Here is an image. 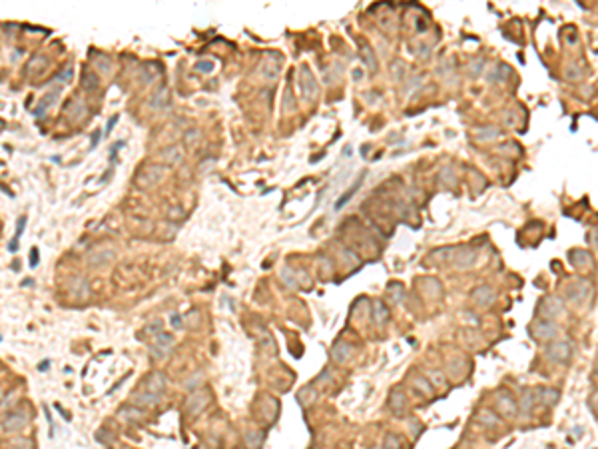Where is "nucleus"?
Listing matches in <instances>:
<instances>
[{
  "mask_svg": "<svg viewBox=\"0 0 598 449\" xmlns=\"http://www.w3.org/2000/svg\"><path fill=\"white\" fill-rule=\"evenodd\" d=\"M28 421H30V411H28V409L26 408L12 409V411H8L6 417L2 419L0 429H2L4 433H18V431H22V429L28 425Z\"/></svg>",
  "mask_w": 598,
  "mask_h": 449,
  "instance_id": "obj_1",
  "label": "nucleus"
},
{
  "mask_svg": "<svg viewBox=\"0 0 598 449\" xmlns=\"http://www.w3.org/2000/svg\"><path fill=\"white\" fill-rule=\"evenodd\" d=\"M114 258H116V252H114L112 245L100 244V245H94L88 252L86 262H88L90 268H102V266H108L110 262H114Z\"/></svg>",
  "mask_w": 598,
  "mask_h": 449,
  "instance_id": "obj_2",
  "label": "nucleus"
},
{
  "mask_svg": "<svg viewBox=\"0 0 598 449\" xmlns=\"http://www.w3.org/2000/svg\"><path fill=\"white\" fill-rule=\"evenodd\" d=\"M164 174H166V168H164V166H159V164H150V166H146V168H142V170L138 172V176H136V184H138L140 188H152V186H156L159 180H161Z\"/></svg>",
  "mask_w": 598,
  "mask_h": 449,
  "instance_id": "obj_3",
  "label": "nucleus"
},
{
  "mask_svg": "<svg viewBox=\"0 0 598 449\" xmlns=\"http://www.w3.org/2000/svg\"><path fill=\"white\" fill-rule=\"evenodd\" d=\"M166 375L161 371H152L148 373L144 379H142V391H148V393H156V395H161L164 389H166Z\"/></svg>",
  "mask_w": 598,
  "mask_h": 449,
  "instance_id": "obj_4",
  "label": "nucleus"
},
{
  "mask_svg": "<svg viewBox=\"0 0 598 449\" xmlns=\"http://www.w3.org/2000/svg\"><path fill=\"white\" fill-rule=\"evenodd\" d=\"M299 76H301V82H299V86H301V94H303L307 100H313L315 94H317V82H315V78H313L311 70H309L307 66H301Z\"/></svg>",
  "mask_w": 598,
  "mask_h": 449,
  "instance_id": "obj_5",
  "label": "nucleus"
},
{
  "mask_svg": "<svg viewBox=\"0 0 598 449\" xmlns=\"http://www.w3.org/2000/svg\"><path fill=\"white\" fill-rule=\"evenodd\" d=\"M64 114L68 116V120L72 124L76 122H82L84 118H86V114H88V108H86V104L84 102H80V100H70L66 106H64Z\"/></svg>",
  "mask_w": 598,
  "mask_h": 449,
  "instance_id": "obj_6",
  "label": "nucleus"
},
{
  "mask_svg": "<svg viewBox=\"0 0 598 449\" xmlns=\"http://www.w3.org/2000/svg\"><path fill=\"white\" fill-rule=\"evenodd\" d=\"M70 293H72V297L74 300H80V302H86L88 297H90V284H88V280L84 278V276H76V278H72V282H70Z\"/></svg>",
  "mask_w": 598,
  "mask_h": 449,
  "instance_id": "obj_7",
  "label": "nucleus"
},
{
  "mask_svg": "<svg viewBox=\"0 0 598 449\" xmlns=\"http://www.w3.org/2000/svg\"><path fill=\"white\" fill-rule=\"evenodd\" d=\"M159 400H161V395H156V393H148V391H136L134 395H132V406H136V408L144 409V408H154V406H158Z\"/></svg>",
  "mask_w": 598,
  "mask_h": 449,
  "instance_id": "obj_8",
  "label": "nucleus"
},
{
  "mask_svg": "<svg viewBox=\"0 0 598 449\" xmlns=\"http://www.w3.org/2000/svg\"><path fill=\"white\" fill-rule=\"evenodd\" d=\"M58 96H60V88H54V90H50L48 94H44V96H42V100L38 102V106L34 108V116H36V118H42V116H44V112L56 104Z\"/></svg>",
  "mask_w": 598,
  "mask_h": 449,
  "instance_id": "obj_9",
  "label": "nucleus"
},
{
  "mask_svg": "<svg viewBox=\"0 0 598 449\" xmlns=\"http://www.w3.org/2000/svg\"><path fill=\"white\" fill-rule=\"evenodd\" d=\"M159 160L164 164H168V166H172V164H178L184 160V148L180 146V144H174V146H168L161 154H159Z\"/></svg>",
  "mask_w": 598,
  "mask_h": 449,
  "instance_id": "obj_10",
  "label": "nucleus"
},
{
  "mask_svg": "<svg viewBox=\"0 0 598 449\" xmlns=\"http://www.w3.org/2000/svg\"><path fill=\"white\" fill-rule=\"evenodd\" d=\"M46 66H48V58L42 54H34L26 64V76H38L46 70Z\"/></svg>",
  "mask_w": 598,
  "mask_h": 449,
  "instance_id": "obj_11",
  "label": "nucleus"
},
{
  "mask_svg": "<svg viewBox=\"0 0 598 449\" xmlns=\"http://www.w3.org/2000/svg\"><path fill=\"white\" fill-rule=\"evenodd\" d=\"M118 417L122 419V421H126V423H136V421H140L142 417H144V409L136 408V406H124V408L118 409Z\"/></svg>",
  "mask_w": 598,
  "mask_h": 449,
  "instance_id": "obj_12",
  "label": "nucleus"
},
{
  "mask_svg": "<svg viewBox=\"0 0 598 449\" xmlns=\"http://www.w3.org/2000/svg\"><path fill=\"white\" fill-rule=\"evenodd\" d=\"M549 356L557 362H566L570 358V345L566 341H557L549 347Z\"/></svg>",
  "mask_w": 598,
  "mask_h": 449,
  "instance_id": "obj_13",
  "label": "nucleus"
},
{
  "mask_svg": "<svg viewBox=\"0 0 598 449\" xmlns=\"http://www.w3.org/2000/svg\"><path fill=\"white\" fill-rule=\"evenodd\" d=\"M205 404H207V395L203 391H196L188 400V411H190V415H198L199 411L205 408Z\"/></svg>",
  "mask_w": 598,
  "mask_h": 449,
  "instance_id": "obj_14",
  "label": "nucleus"
},
{
  "mask_svg": "<svg viewBox=\"0 0 598 449\" xmlns=\"http://www.w3.org/2000/svg\"><path fill=\"white\" fill-rule=\"evenodd\" d=\"M98 86H100L98 74H96L94 70H84V74H82V88H84L86 92H94Z\"/></svg>",
  "mask_w": 598,
  "mask_h": 449,
  "instance_id": "obj_15",
  "label": "nucleus"
},
{
  "mask_svg": "<svg viewBox=\"0 0 598 449\" xmlns=\"http://www.w3.org/2000/svg\"><path fill=\"white\" fill-rule=\"evenodd\" d=\"M92 60H94L96 68H98L102 74H110V70H112V60H110L106 54L96 52V54H92Z\"/></svg>",
  "mask_w": 598,
  "mask_h": 449,
  "instance_id": "obj_16",
  "label": "nucleus"
},
{
  "mask_svg": "<svg viewBox=\"0 0 598 449\" xmlns=\"http://www.w3.org/2000/svg\"><path fill=\"white\" fill-rule=\"evenodd\" d=\"M150 104H152V108H164V106L170 104V92H168L166 86H161V90H158V92L152 96Z\"/></svg>",
  "mask_w": 598,
  "mask_h": 449,
  "instance_id": "obj_17",
  "label": "nucleus"
},
{
  "mask_svg": "<svg viewBox=\"0 0 598 449\" xmlns=\"http://www.w3.org/2000/svg\"><path fill=\"white\" fill-rule=\"evenodd\" d=\"M26 216H20L18 218V228H16V234H14V240H12V244L8 245V250L10 252H14V250H18V240H20V236L24 234V230H26Z\"/></svg>",
  "mask_w": 598,
  "mask_h": 449,
  "instance_id": "obj_18",
  "label": "nucleus"
},
{
  "mask_svg": "<svg viewBox=\"0 0 598 449\" xmlns=\"http://www.w3.org/2000/svg\"><path fill=\"white\" fill-rule=\"evenodd\" d=\"M74 78V68L72 66H68L66 70H60L56 76H52V80H50V84H68V82Z\"/></svg>",
  "mask_w": 598,
  "mask_h": 449,
  "instance_id": "obj_19",
  "label": "nucleus"
},
{
  "mask_svg": "<svg viewBox=\"0 0 598 449\" xmlns=\"http://www.w3.org/2000/svg\"><path fill=\"white\" fill-rule=\"evenodd\" d=\"M154 66H156V64H146V66L142 68V74L146 72V76H142V78L146 80V84H148V82H154L159 76V70L158 68H154Z\"/></svg>",
  "mask_w": 598,
  "mask_h": 449,
  "instance_id": "obj_20",
  "label": "nucleus"
},
{
  "mask_svg": "<svg viewBox=\"0 0 598 449\" xmlns=\"http://www.w3.org/2000/svg\"><path fill=\"white\" fill-rule=\"evenodd\" d=\"M475 297H477V300L480 297V304H484V306H486V304H491V302H493V297H495V295H493V291H491L488 287H480L477 293H475Z\"/></svg>",
  "mask_w": 598,
  "mask_h": 449,
  "instance_id": "obj_21",
  "label": "nucleus"
},
{
  "mask_svg": "<svg viewBox=\"0 0 598 449\" xmlns=\"http://www.w3.org/2000/svg\"><path fill=\"white\" fill-rule=\"evenodd\" d=\"M359 186H361V178H359V180H357V184H355V186H353V188H351V190H347V192H345V196H343V198H341V200H339V202H337V204H335V208H337V210H339V208H341V206L345 204V202H347V200H351V198H353V194H355V190H357Z\"/></svg>",
  "mask_w": 598,
  "mask_h": 449,
  "instance_id": "obj_22",
  "label": "nucleus"
},
{
  "mask_svg": "<svg viewBox=\"0 0 598 449\" xmlns=\"http://www.w3.org/2000/svg\"><path fill=\"white\" fill-rule=\"evenodd\" d=\"M196 70L198 72H211L213 70V62L211 60H199L196 64Z\"/></svg>",
  "mask_w": 598,
  "mask_h": 449,
  "instance_id": "obj_23",
  "label": "nucleus"
},
{
  "mask_svg": "<svg viewBox=\"0 0 598 449\" xmlns=\"http://www.w3.org/2000/svg\"><path fill=\"white\" fill-rule=\"evenodd\" d=\"M38 247H32L30 250V268H36L38 266Z\"/></svg>",
  "mask_w": 598,
  "mask_h": 449,
  "instance_id": "obj_24",
  "label": "nucleus"
},
{
  "mask_svg": "<svg viewBox=\"0 0 598 449\" xmlns=\"http://www.w3.org/2000/svg\"><path fill=\"white\" fill-rule=\"evenodd\" d=\"M122 148H124V142L120 140V142H116V144H114V150L110 152V160H116V154H118Z\"/></svg>",
  "mask_w": 598,
  "mask_h": 449,
  "instance_id": "obj_25",
  "label": "nucleus"
},
{
  "mask_svg": "<svg viewBox=\"0 0 598 449\" xmlns=\"http://www.w3.org/2000/svg\"><path fill=\"white\" fill-rule=\"evenodd\" d=\"M172 326H174V327L182 326V318H180L178 314H172Z\"/></svg>",
  "mask_w": 598,
  "mask_h": 449,
  "instance_id": "obj_26",
  "label": "nucleus"
},
{
  "mask_svg": "<svg viewBox=\"0 0 598 449\" xmlns=\"http://www.w3.org/2000/svg\"><path fill=\"white\" fill-rule=\"evenodd\" d=\"M100 138H102V134H100V132H96V134L92 136V146H90V148H96V146H98V142H100Z\"/></svg>",
  "mask_w": 598,
  "mask_h": 449,
  "instance_id": "obj_27",
  "label": "nucleus"
},
{
  "mask_svg": "<svg viewBox=\"0 0 598 449\" xmlns=\"http://www.w3.org/2000/svg\"><path fill=\"white\" fill-rule=\"evenodd\" d=\"M46 368H50V360H44V362H40L38 364L40 371H46Z\"/></svg>",
  "mask_w": 598,
  "mask_h": 449,
  "instance_id": "obj_28",
  "label": "nucleus"
},
{
  "mask_svg": "<svg viewBox=\"0 0 598 449\" xmlns=\"http://www.w3.org/2000/svg\"><path fill=\"white\" fill-rule=\"evenodd\" d=\"M118 118H120V116H114L112 120H108V132H110V130H112V128L116 126V122H118Z\"/></svg>",
  "mask_w": 598,
  "mask_h": 449,
  "instance_id": "obj_29",
  "label": "nucleus"
},
{
  "mask_svg": "<svg viewBox=\"0 0 598 449\" xmlns=\"http://www.w3.org/2000/svg\"><path fill=\"white\" fill-rule=\"evenodd\" d=\"M0 339H2V337H0Z\"/></svg>",
  "mask_w": 598,
  "mask_h": 449,
  "instance_id": "obj_30",
  "label": "nucleus"
}]
</instances>
